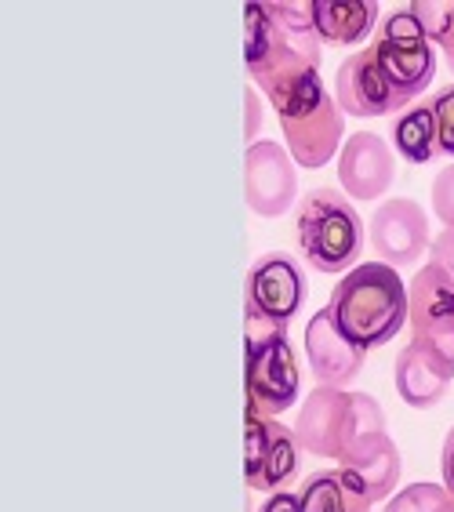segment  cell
Returning <instances> with one entry per match:
<instances>
[{"label": "cell", "mask_w": 454, "mask_h": 512, "mask_svg": "<svg viewBox=\"0 0 454 512\" xmlns=\"http://www.w3.org/2000/svg\"><path fill=\"white\" fill-rule=\"evenodd\" d=\"M411 11L418 15V22H422V30L429 33V40H444V33L451 30L454 22V0H415L411 4Z\"/></svg>", "instance_id": "obj_22"}, {"label": "cell", "mask_w": 454, "mask_h": 512, "mask_svg": "<svg viewBox=\"0 0 454 512\" xmlns=\"http://www.w3.org/2000/svg\"><path fill=\"white\" fill-rule=\"evenodd\" d=\"M335 102L342 113L360 120L371 117H389V113H400L404 99L393 91L389 77L382 73V62H378L375 44L360 48L356 55H349L335 73Z\"/></svg>", "instance_id": "obj_10"}, {"label": "cell", "mask_w": 454, "mask_h": 512, "mask_svg": "<svg viewBox=\"0 0 454 512\" xmlns=\"http://www.w3.org/2000/svg\"><path fill=\"white\" fill-rule=\"evenodd\" d=\"M295 237L316 273H349L364 251L360 211L338 189H309L298 200Z\"/></svg>", "instance_id": "obj_4"}, {"label": "cell", "mask_w": 454, "mask_h": 512, "mask_svg": "<svg viewBox=\"0 0 454 512\" xmlns=\"http://www.w3.org/2000/svg\"><path fill=\"white\" fill-rule=\"evenodd\" d=\"M327 309L335 316L338 331L367 353V349L389 345L404 331L411 313V291L393 266L364 262L338 280Z\"/></svg>", "instance_id": "obj_2"}, {"label": "cell", "mask_w": 454, "mask_h": 512, "mask_svg": "<svg viewBox=\"0 0 454 512\" xmlns=\"http://www.w3.org/2000/svg\"><path fill=\"white\" fill-rule=\"evenodd\" d=\"M396 393L407 407L415 411H429L447 396V385L454 378V360H447L433 342L425 338H411L404 345V353L396 356Z\"/></svg>", "instance_id": "obj_14"}, {"label": "cell", "mask_w": 454, "mask_h": 512, "mask_svg": "<svg viewBox=\"0 0 454 512\" xmlns=\"http://www.w3.org/2000/svg\"><path fill=\"white\" fill-rule=\"evenodd\" d=\"M440 473H444V487L454 494V425L444 440V451H440Z\"/></svg>", "instance_id": "obj_26"}, {"label": "cell", "mask_w": 454, "mask_h": 512, "mask_svg": "<svg viewBox=\"0 0 454 512\" xmlns=\"http://www.w3.org/2000/svg\"><path fill=\"white\" fill-rule=\"evenodd\" d=\"M302 462V444L295 429L277 418H251L244 425V476L251 491L277 494Z\"/></svg>", "instance_id": "obj_7"}, {"label": "cell", "mask_w": 454, "mask_h": 512, "mask_svg": "<svg viewBox=\"0 0 454 512\" xmlns=\"http://www.w3.org/2000/svg\"><path fill=\"white\" fill-rule=\"evenodd\" d=\"M342 469L353 476L371 502H389L404 473V462H400V447L393 444L389 433H371L360 436L346 454H342Z\"/></svg>", "instance_id": "obj_16"}, {"label": "cell", "mask_w": 454, "mask_h": 512, "mask_svg": "<svg viewBox=\"0 0 454 512\" xmlns=\"http://www.w3.org/2000/svg\"><path fill=\"white\" fill-rule=\"evenodd\" d=\"M429 251H433V266L454 284V229H444L440 237H433Z\"/></svg>", "instance_id": "obj_25"}, {"label": "cell", "mask_w": 454, "mask_h": 512, "mask_svg": "<svg viewBox=\"0 0 454 512\" xmlns=\"http://www.w3.org/2000/svg\"><path fill=\"white\" fill-rule=\"evenodd\" d=\"M411 313L407 324L415 338L433 342L447 360H454V284L429 262L411 276Z\"/></svg>", "instance_id": "obj_12"}, {"label": "cell", "mask_w": 454, "mask_h": 512, "mask_svg": "<svg viewBox=\"0 0 454 512\" xmlns=\"http://www.w3.org/2000/svg\"><path fill=\"white\" fill-rule=\"evenodd\" d=\"M244 99H247V128H244V135L255 142V128L262 124V109H258V99H255V88H247L244 91Z\"/></svg>", "instance_id": "obj_28"}, {"label": "cell", "mask_w": 454, "mask_h": 512, "mask_svg": "<svg viewBox=\"0 0 454 512\" xmlns=\"http://www.w3.org/2000/svg\"><path fill=\"white\" fill-rule=\"evenodd\" d=\"M378 62H382V73L389 77L393 91L404 99V106L411 99H418L429 84H433L436 59H433V40L422 30L418 15L411 11V4H400L382 19L375 40Z\"/></svg>", "instance_id": "obj_5"}, {"label": "cell", "mask_w": 454, "mask_h": 512, "mask_svg": "<svg viewBox=\"0 0 454 512\" xmlns=\"http://www.w3.org/2000/svg\"><path fill=\"white\" fill-rule=\"evenodd\" d=\"M364 349L356 342H349L342 331H338L331 309H320L306 324V360L309 371H313L316 385H327V389H349L356 382V375L364 371Z\"/></svg>", "instance_id": "obj_13"}, {"label": "cell", "mask_w": 454, "mask_h": 512, "mask_svg": "<svg viewBox=\"0 0 454 512\" xmlns=\"http://www.w3.org/2000/svg\"><path fill=\"white\" fill-rule=\"evenodd\" d=\"M440 51H444L447 69H451V73H454V22H451V30L444 33V40H440Z\"/></svg>", "instance_id": "obj_29"}, {"label": "cell", "mask_w": 454, "mask_h": 512, "mask_svg": "<svg viewBox=\"0 0 454 512\" xmlns=\"http://www.w3.org/2000/svg\"><path fill=\"white\" fill-rule=\"evenodd\" d=\"M244 197L258 218H280L298 197L295 157L277 142H251L244 153Z\"/></svg>", "instance_id": "obj_8"}, {"label": "cell", "mask_w": 454, "mask_h": 512, "mask_svg": "<svg viewBox=\"0 0 454 512\" xmlns=\"http://www.w3.org/2000/svg\"><path fill=\"white\" fill-rule=\"evenodd\" d=\"M429 106H433L436 128H440V153L451 157V164H454V84L436 91Z\"/></svg>", "instance_id": "obj_23"}, {"label": "cell", "mask_w": 454, "mask_h": 512, "mask_svg": "<svg viewBox=\"0 0 454 512\" xmlns=\"http://www.w3.org/2000/svg\"><path fill=\"white\" fill-rule=\"evenodd\" d=\"M262 512H302V505H298V494L277 491V494H269V502L262 505Z\"/></svg>", "instance_id": "obj_27"}, {"label": "cell", "mask_w": 454, "mask_h": 512, "mask_svg": "<svg viewBox=\"0 0 454 512\" xmlns=\"http://www.w3.org/2000/svg\"><path fill=\"white\" fill-rule=\"evenodd\" d=\"M262 95L269 106L277 109L280 131L287 138V153L295 157L298 168H324L327 160L342 153V109L327 95L324 80H320V66L309 59H291L280 66L273 77H266Z\"/></svg>", "instance_id": "obj_1"}, {"label": "cell", "mask_w": 454, "mask_h": 512, "mask_svg": "<svg viewBox=\"0 0 454 512\" xmlns=\"http://www.w3.org/2000/svg\"><path fill=\"white\" fill-rule=\"evenodd\" d=\"M266 11L295 48H302L313 59H324V48H320V37H316L313 0H266Z\"/></svg>", "instance_id": "obj_20"}, {"label": "cell", "mask_w": 454, "mask_h": 512, "mask_svg": "<svg viewBox=\"0 0 454 512\" xmlns=\"http://www.w3.org/2000/svg\"><path fill=\"white\" fill-rule=\"evenodd\" d=\"M385 512H454V494L440 483H411L389 498Z\"/></svg>", "instance_id": "obj_21"}, {"label": "cell", "mask_w": 454, "mask_h": 512, "mask_svg": "<svg viewBox=\"0 0 454 512\" xmlns=\"http://www.w3.org/2000/svg\"><path fill=\"white\" fill-rule=\"evenodd\" d=\"M244 302L262 316H269L273 324H291L306 302V276H302L295 258L280 255V251L258 258L255 266L247 269Z\"/></svg>", "instance_id": "obj_11"}, {"label": "cell", "mask_w": 454, "mask_h": 512, "mask_svg": "<svg viewBox=\"0 0 454 512\" xmlns=\"http://www.w3.org/2000/svg\"><path fill=\"white\" fill-rule=\"evenodd\" d=\"M433 215L444 222V229H454V164L440 168L433 178Z\"/></svg>", "instance_id": "obj_24"}, {"label": "cell", "mask_w": 454, "mask_h": 512, "mask_svg": "<svg viewBox=\"0 0 454 512\" xmlns=\"http://www.w3.org/2000/svg\"><path fill=\"white\" fill-rule=\"evenodd\" d=\"M429 215L411 197L385 200L371 215V247L385 266L415 269L418 258L429 251Z\"/></svg>", "instance_id": "obj_9"}, {"label": "cell", "mask_w": 454, "mask_h": 512, "mask_svg": "<svg viewBox=\"0 0 454 512\" xmlns=\"http://www.w3.org/2000/svg\"><path fill=\"white\" fill-rule=\"evenodd\" d=\"M302 512H371V498L364 487L338 465V469H316L298 487Z\"/></svg>", "instance_id": "obj_18"}, {"label": "cell", "mask_w": 454, "mask_h": 512, "mask_svg": "<svg viewBox=\"0 0 454 512\" xmlns=\"http://www.w3.org/2000/svg\"><path fill=\"white\" fill-rule=\"evenodd\" d=\"M396 178V157L375 131H356L338 153V182L353 200H378Z\"/></svg>", "instance_id": "obj_15"}, {"label": "cell", "mask_w": 454, "mask_h": 512, "mask_svg": "<svg viewBox=\"0 0 454 512\" xmlns=\"http://www.w3.org/2000/svg\"><path fill=\"white\" fill-rule=\"evenodd\" d=\"M302 371L287 335L273 342L247 345V414L251 418H277L298 404Z\"/></svg>", "instance_id": "obj_6"}, {"label": "cell", "mask_w": 454, "mask_h": 512, "mask_svg": "<svg viewBox=\"0 0 454 512\" xmlns=\"http://www.w3.org/2000/svg\"><path fill=\"white\" fill-rule=\"evenodd\" d=\"M371 433H385L382 404L375 396L349 393V389L316 385L295 418V436L302 451L316 454V458H335V462H342V454L360 436Z\"/></svg>", "instance_id": "obj_3"}, {"label": "cell", "mask_w": 454, "mask_h": 512, "mask_svg": "<svg viewBox=\"0 0 454 512\" xmlns=\"http://www.w3.org/2000/svg\"><path fill=\"white\" fill-rule=\"evenodd\" d=\"M313 15L320 44H335V48L360 44L375 33V26H382L375 0H313Z\"/></svg>", "instance_id": "obj_17"}, {"label": "cell", "mask_w": 454, "mask_h": 512, "mask_svg": "<svg viewBox=\"0 0 454 512\" xmlns=\"http://www.w3.org/2000/svg\"><path fill=\"white\" fill-rule=\"evenodd\" d=\"M393 146L407 164H429L440 153V128H436V113L429 102L407 106L393 120Z\"/></svg>", "instance_id": "obj_19"}]
</instances>
